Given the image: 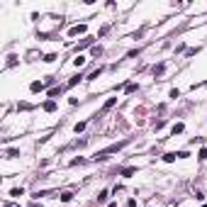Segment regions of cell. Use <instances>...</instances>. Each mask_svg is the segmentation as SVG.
Masks as SVG:
<instances>
[{"label": "cell", "instance_id": "obj_6", "mask_svg": "<svg viewBox=\"0 0 207 207\" xmlns=\"http://www.w3.org/2000/svg\"><path fill=\"white\" fill-rule=\"evenodd\" d=\"M134 173H136V168H124V171H122L124 178H129V176H134Z\"/></svg>", "mask_w": 207, "mask_h": 207}, {"label": "cell", "instance_id": "obj_2", "mask_svg": "<svg viewBox=\"0 0 207 207\" xmlns=\"http://www.w3.org/2000/svg\"><path fill=\"white\" fill-rule=\"evenodd\" d=\"M83 32H85V24H76V27H71V32H68V34L76 37V34H83Z\"/></svg>", "mask_w": 207, "mask_h": 207}, {"label": "cell", "instance_id": "obj_12", "mask_svg": "<svg viewBox=\"0 0 207 207\" xmlns=\"http://www.w3.org/2000/svg\"><path fill=\"white\" fill-rule=\"evenodd\" d=\"M105 200H107V190H102L100 195H98V202H105Z\"/></svg>", "mask_w": 207, "mask_h": 207}, {"label": "cell", "instance_id": "obj_17", "mask_svg": "<svg viewBox=\"0 0 207 207\" xmlns=\"http://www.w3.org/2000/svg\"><path fill=\"white\" fill-rule=\"evenodd\" d=\"M107 207H117V202H112V205H107Z\"/></svg>", "mask_w": 207, "mask_h": 207}, {"label": "cell", "instance_id": "obj_1", "mask_svg": "<svg viewBox=\"0 0 207 207\" xmlns=\"http://www.w3.org/2000/svg\"><path fill=\"white\" fill-rule=\"evenodd\" d=\"M122 146H124V141H122V144H112V146H107V149L98 151V154H95V161H105V158H107L110 154H117V151H120Z\"/></svg>", "mask_w": 207, "mask_h": 207}, {"label": "cell", "instance_id": "obj_15", "mask_svg": "<svg viewBox=\"0 0 207 207\" xmlns=\"http://www.w3.org/2000/svg\"><path fill=\"white\" fill-rule=\"evenodd\" d=\"M15 156H20V151H15V149H10V151H8V158H15Z\"/></svg>", "mask_w": 207, "mask_h": 207}, {"label": "cell", "instance_id": "obj_4", "mask_svg": "<svg viewBox=\"0 0 207 207\" xmlns=\"http://www.w3.org/2000/svg\"><path fill=\"white\" fill-rule=\"evenodd\" d=\"M41 88H44V85H41V83H39V80H34V83H32V85H29V90H32V93H39V90H41Z\"/></svg>", "mask_w": 207, "mask_h": 207}, {"label": "cell", "instance_id": "obj_7", "mask_svg": "<svg viewBox=\"0 0 207 207\" xmlns=\"http://www.w3.org/2000/svg\"><path fill=\"white\" fill-rule=\"evenodd\" d=\"M61 200H64V202H71V200H73V192H64V195H61Z\"/></svg>", "mask_w": 207, "mask_h": 207}, {"label": "cell", "instance_id": "obj_9", "mask_svg": "<svg viewBox=\"0 0 207 207\" xmlns=\"http://www.w3.org/2000/svg\"><path fill=\"white\" fill-rule=\"evenodd\" d=\"M163 68H166L163 64H158V66H154V73H156V76H161V73H163Z\"/></svg>", "mask_w": 207, "mask_h": 207}, {"label": "cell", "instance_id": "obj_3", "mask_svg": "<svg viewBox=\"0 0 207 207\" xmlns=\"http://www.w3.org/2000/svg\"><path fill=\"white\" fill-rule=\"evenodd\" d=\"M44 110H46V112H54V110H56V100H49V102H44Z\"/></svg>", "mask_w": 207, "mask_h": 207}, {"label": "cell", "instance_id": "obj_14", "mask_svg": "<svg viewBox=\"0 0 207 207\" xmlns=\"http://www.w3.org/2000/svg\"><path fill=\"white\" fill-rule=\"evenodd\" d=\"M197 158H200V161H205V158H207V151H205V149H200V154H197Z\"/></svg>", "mask_w": 207, "mask_h": 207}, {"label": "cell", "instance_id": "obj_13", "mask_svg": "<svg viewBox=\"0 0 207 207\" xmlns=\"http://www.w3.org/2000/svg\"><path fill=\"white\" fill-rule=\"evenodd\" d=\"M59 93H61V88H54V90H49V98H56Z\"/></svg>", "mask_w": 207, "mask_h": 207}, {"label": "cell", "instance_id": "obj_10", "mask_svg": "<svg viewBox=\"0 0 207 207\" xmlns=\"http://www.w3.org/2000/svg\"><path fill=\"white\" fill-rule=\"evenodd\" d=\"M44 61H46V64H51V61H56V54H46V56H44Z\"/></svg>", "mask_w": 207, "mask_h": 207}, {"label": "cell", "instance_id": "obj_5", "mask_svg": "<svg viewBox=\"0 0 207 207\" xmlns=\"http://www.w3.org/2000/svg\"><path fill=\"white\" fill-rule=\"evenodd\" d=\"M10 195H12V197H20V195H24V190H22V188H12Z\"/></svg>", "mask_w": 207, "mask_h": 207}, {"label": "cell", "instance_id": "obj_8", "mask_svg": "<svg viewBox=\"0 0 207 207\" xmlns=\"http://www.w3.org/2000/svg\"><path fill=\"white\" fill-rule=\"evenodd\" d=\"M83 64H85V59H83V56H78V59H73V66H76V68H78V66H83Z\"/></svg>", "mask_w": 207, "mask_h": 207}, {"label": "cell", "instance_id": "obj_16", "mask_svg": "<svg viewBox=\"0 0 207 207\" xmlns=\"http://www.w3.org/2000/svg\"><path fill=\"white\" fill-rule=\"evenodd\" d=\"M127 207H136V200L132 197V200H129V202H127Z\"/></svg>", "mask_w": 207, "mask_h": 207}, {"label": "cell", "instance_id": "obj_11", "mask_svg": "<svg viewBox=\"0 0 207 207\" xmlns=\"http://www.w3.org/2000/svg\"><path fill=\"white\" fill-rule=\"evenodd\" d=\"M180 132H183V124H180V122L173 124V134H180Z\"/></svg>", "mask_w": 207, "mask_h": 207}]
</instances>
